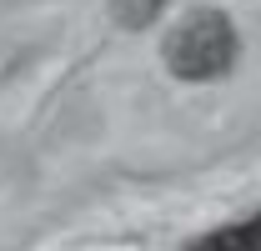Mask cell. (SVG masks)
<instances>
[{
    "label": "cell",
    "instance_id": "6da1fadb",
    "mask_svg": "<svg viewBox=\"0 0 261 251\" xmlns=\"http://www.w3.org/2000/svg\"><path fill=\"white\" fill-rule=\"evenodd\" d=\"M241 56V40H236V26H231L226 10H211L201 5L191 15H181L161 40V61L176 81H191V86H206V81H221L231 76V65Z\"/></svg>",
    "mask_w": 261,
    "mask_h": 251
},
{
    "label": "cell",
    "instance_id": "7a4b0ae2",
    "mask_svg": "<svg viewBox=\"0 0 261 251\" xmlns=\"http://www.w3.org/2000/svg\"><path fill=\"white\" fill-rule=\"evenodd\" d=\"M181 251H261V211L226 221V226H211V231L191 236Z\"/></svg>",
    "mask_w": 261,
    "mask_h": 251
},
{
    "label": "cell",
    "instance_id": "3957f363",
    "mask_svg": "<svg viewBox=\"0 0 261 251\" xmlns=\"http://www.w3.org/2000/svg\"><path fill=\"white\" fill-rule=\"evenodd\" d=\"M111 10H116V20H121L126 31H146L166 10V0H111Z\"/></svg>",
    "mask_w": 261,
    "mask_h": 251
}]
</instances>
